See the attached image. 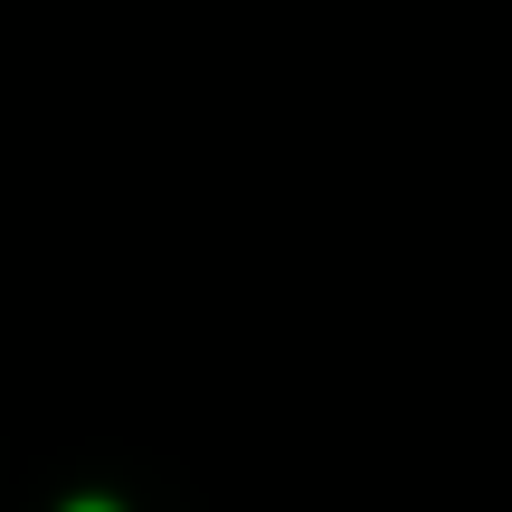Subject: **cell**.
Masks as SVG:
<instances>
[{"instance_id":"1","label":"cell","mask_w":512,"mask_h":512,"mask_svg":"<svg viewBox=\"0 0 512 512\" xmlns=\"http://www.w3.org/2000/svg\"><path fill=\"white\" fill-rule=\"evenodd\" d=\"M76 512H114V503H76Z\"/></svg>"}]
</instances>
